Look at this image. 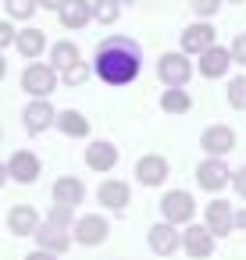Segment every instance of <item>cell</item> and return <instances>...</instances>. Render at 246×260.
<instances>
[{
  "instance_id": "6da1fadb",
  "label": "cell",
  "mask_w": 246,
  "mask_h": 260,
  "mask_svg": "<svg viewBox=\"0 0 246 260\" xmlns=\"http://www.w3.org/2000/svg\"><path fill=\"white\" fill-rule=\"evenodd\" d=\"M139 47L129 40V36H111L97 47V61H93V72L107 82V86H129L136 82L139 75Z\"/></svg>"
},
{
  "instance_id": "7a4b0ae2",
  "label": "cell",
  "mask_w": 246,
  "mask_h": 260,
  "mask_svg": "<svg viewBox=\"0 0 246 260\" xmlns=\"http://www.w3.org/2000/svg\"><path fill=\"white\" fill-rule=\"evenodd\" d=\"M193 72H196L193 61H189V54H182V50H175V54H161V61H157V75H161V82H168L171 89L189 86Z\"/></svg>"
},
{
  "instance_id": "3957f363",
  "label": "cell",
  "mask_w": 246,
  "mask_h": 260,
  "mask_svg": "<svg viewBox=\"0 0 246 260\" xmlns=\"http://www.w3.org/2000/svg\"><path fill=\"white\" fill-rule=\"evenodd\" d=\"M22 89L33 96V100H47L54 89H57V72L43 61H33L25 72H22Z\"/></svg>"
},
{
  "instance_id": "277c9868",
  "label": "cell",
  "mask_w": 246,
  "mask_h": 260,
  "mask_svg": "<svg viewBox=\"0 0 246 260\" xmlns=\"http://www.w3.org/2000/svg\"><path fill=\"white\" fill-rule=\"evenodd\" d=\"M193 214H196V200L186 189H171L161 196V217L168 224H193Z\"/></svg>"
},
{
  "instance_id": "5b68a950",
  "label": "cell",
  "mask_w": 246,
  "mask_h": 260,
  "mask_svg": "<svg viewBox=\"0 0 246 260\" xmlns=\"http://www.w3.org/2000/svg\"><path fill=\"white\" fill-rule=\"evenodd\" d=\"M72 235H75V242H82V246H100V242H107V235H111V221H107L104 214H86V217H79V221L72 224Z\"/></svg>"
},
{
  "instance_id": "8992f818",
  "label": "cell",
  "mask_w": 246,
  "mask_h": 260,
  "mask_svg": "<svg viewBox=\"0 0 246 260\" xmlns=\"http://www.w3.org/2000/svg\"><path fill=\"white\" fill-rule=\"evenodd\" d=\"M196 182H200V189H207V192H221V189L232 182V171L225 168L221 157H207V160L196 168Z\"/></svg>"
},
{
  "instance_id": "52a82bcc",
  "label": "cell",
  "mask_w": 246,
  "mask_h": 260,
  "mask_svg": "<svg viewBox=\"0 0 246 260\" xmlns=\"http://www.w3.org/2000/svg\"><path fill=\"white\" fill-rule=\"evenodd\" d=\"M22 121H25V132L40 136V132H47L57 121V111L50 107V100H29L25 111H22Z\"/></svg>"
},
{
  "instance_id": "ba28073f",
  "label": "cell",
  "mask_w": 246,
  "mask_h": 260,
  "mask_svg": "<svg viewBox=\"0 0 246 260\" xmlns=\"http://www.w3.org/2000/svg\"><path fill=\"white\" fill-rule=\"evenodd\" d=\"M8 175L11 182H22V185H33L40 178V157L33 150H15L11 160H8Z\"/></svg>"
},
{
  "instance_id": "9c48e42d",
  "label": "cell",
  "mask_w": 246,
  "mask_h": 260,
  "mask_svg": "<svg viewBox=\"0 0 246 260\" xmlns=\"http://www.w3.org/2000/svg\"><path fill=\"white\" fill-rule=\"evenodd\" d=\"M182 249H186L193 260H207V256L214 253V235H210V228H207V224H189V228L182 232Z\"/></svg>"
},
{
  "instance_id": "30bf717a",
  "label": "cell",
  "mask_w": 246,
  "mask_h": 260,
  "mask_svg": "<svg viewBox=\"0 0 246 260\" xmlns=\"http://www.w3.org/2000/svg\"><path fill=\"white\" fill-rule=\"evenodd\" d=\"M200 146H203L207 157H225L228 150H235V132L228 125H210V128H203Z\"/></svg>"
},
{
  "instance_id": "8fae6325",
  "label": "cell",
  "mask_w": 246,
  "mask_h": 260,
  "mask_svg": "<svg viewBox=\"0 0 246 260\" xmlns=\"http://www.w3.org/2000/svg\"><path fill=\"white\" fill-rule=\"evenodd\" d=\"M146 242H150V249H153L157 256H171V253L182 246V235L175 232V224L161 221V224H153V228L146 232Z\"/></svg>"
},
{
  "instance_id": "7c38bea8",
  "label": "cell",
  "mask_w": 246,
  "mask_h": 260,
  "mask_svg": "<svg viewBox=\"0 0 246 260\" xmlns=\"http://www.w3.org/2000/svg\"><path fill=\"white\" fill-rule=\"evenodd\" d=\"M203 224L210 228V235H228V232L235 228V214H232V207H228L225 200H214V203H207Z\"/></svg>"
},
{
  "instance_id": "4fadbf2b",
  "label": "cell",
  "mask_w": 246,
  "mask_h": 260,
  "mask_svg": "<svg viewBox=\"0 0 246 260\" xmlns=\"http://www.w3.org/2000/svg\"><path fill=\"white\" fill-rule=\"evenodd\" d=\"M36 228H40V214L29 207V203H18V207H11L8 210V232L11 235H36Z\"/></svg>"
},
{
  "instance_id": "5bb4252c",
  "label": "cell",
  "mask_w": 246,
  "mask_h": 260,
  "mask_svg": "<svg viewBox=\"0 0 246 260\" xmlns=\"http://www.w3.org/2000/svg\"><path fill=\"white\" fill-rule=\"evenodd\" d=\"M228 64H232V54H228L225 47H210V50H203V54H200L196 72H200L203 79H221V75L228 72Z\"/></svg>"
},
{
  "instance_id": "9a60e30c",
  "label": "cell",
  "mask_w": 246,
  "mask_h": 260,
  "mask_svg": "<svg viewBox=\"0 0 246 260\" xmlns=\"http://www.w3.org/2000/svg\"><path fill=\"white\" fill-rule=\"evenodd\" d=\"M82 200H86V185H82V178H75V175H61V178L54 182V203L75 210V203H82Z\"/></svg>"
},
{
  "instance_id": "2e32d148",
  "label": "cell",
  "mask_w": 246,
  "mask_h": 260,
  "mask_svg": "<svg viewBox=\"0 0 246 260\" xmlns=\"http://www.w3.org/2000/svg\"><path fill=\"white\" fill-rule=\"evenodd\" d=\"M36 242H40V249H47V253H57V256H61V253L72 246V232H68V228H57V224H50V221H47V224H40V228H36Z\"/></svg>"
},
{
  "instance_id": "e0dca14e",
  "label": "cell",
  "mask_w": 246,
  "mask_h": 260,
  "mask_svg": "<svg viewBox=\"0 0 246 260\" xmlns=\"http://www.w3.org/2000/svg\"><path fill=\"white\" fill-rule=\"evenodd\" d=\"M118 164V146L114 143H89L86 146V168L89 171H111Z\"/></svg>"
},
{
  "instance_id": "ac0fdd59",
  "label": "cell",
  "mask_w": 246,
  "mask_h": 260,
  "mask_svg": "<svg viewBox=\"0 0 246 260\" xmlns=\"http://www.w3.org/2000/svg\"><path fill=\"white\" fill-rule=\"evenodd\" d=\"M136 178H139L143 185H161V182L168 178V160H164L161 153H146V157H139V164H136Z\"/></svg>"
},
{
  "instance_id": "d6986e66",
  "label": "cell",
  "mask_w": 246,
  "mask_h": 260,
  "mask_svg": "<svg viewBox=\"0 0 246 260\" xmlns=\"http://www.w3.org/2000/svg\"><path fill=\"white\" fill-rule=\"evenodd\" d=\"M210 47H214V29H210L207 22L189 25V29L182 32V54H203V50H210Z\"/></svg>"
},
{
  "instance_id": "ffe728a7",
  "label": "cell",
  "mask_w": 246,
  "mask_h": 260,
  "mask_svg": "<svg viewBox=\"0 0 246 260\" xmlns=\"http://www.w3.org/2000/svg\"><path fill=\"white\" fill-rule=\"evenodd\" d=\"M65 29H82L93 18V0H65V8L57 11Z\"/></svg>"
},
{
  "instance_id": "44dd1931",
  "label": "cell",
  "mask_w": 246,
  "mask_h": 260,
  "mask_svg": "<svg viewBox=\"0 0 246 260\" xmlns=\"http://www.w3.org/2000/svg\"><path fill=\"white\" fill-rule=\"evenodd\" d=\"M15 47H18V54H22L25 61H36V57L47 50V32H43V29H22V32L15 36Z\"/></svg>"
},
{
  "instance_id": "7402d4cb",
  "label": "cell",
  "mask_w": 246,
  "mask_h": 260,
  "mask_svg": "<svg viewBox=\"0 0 246 260\" xmlns=\"http://www.w3.org/2000/svg\"><path fill=\"white\" fill-rule=\"evenodd\" d=\"M129 185L125 182H118V178H111V182H104L100 189H97V200L107 207V210H125L129 207Z\"/></svg>"
},
{
  "instance_id": "603a6c76",
  "label": "cell",
  "mask_w": 246,
  "mask_h": 260,
  "mask_svg": "<svg viewBox=\"0 0 246 260\" xmlns=\"http://www.w3.org/2000/svg\"><path fill=\"white\" fill-rule=\"evenodd\" d=\"M82 57H79V47L72 43V40H61V43H54L50 47V68L54 72H68L72 64H79Z\"/></svg>"
},
{
  "instance_id": "cb8c5ba5",
  "label": "cell",
  "mask_w": 246,
  "mask_h": 260,
  "mask_svg": "<svg viewBox=\"0 0 246 260\" xmlns=\"http://www.w3.org/2000/svg\"><path fill=\"white\" fill-rule=\"evenodd\" d=\"M65 136H72V139H82V136H89V121L79 114V111H57V121H54Z\"/></svg>"
},
{
  "instance_id": "d4e9b609",
  "label": "cell",
  "mask_w": 246,
  "mask_h": 260,
  "mask_svg": "<svg viewBox=\"0 0 246 260\" xmlns=\"http://www.w3.org/2000/svg\"><path fill=\"white\" fill-rule=\"evenodd\" d=\"M189 107H193V100L186 89H168L161 96V111H168V114H189Z\"/></svg>"
},
{
  "instance_id": "484cf974",
  "label": "cell",
  "mask_w": 246,
  "mask_h": 260,
  "mask_svg": "<svg viewBox=\"0 0 246 260\" xmlns=\"http://www.w3.org/2000/svg\"><path fill=\"white\" fill-rule=\"evenodd\" d=\"M118 15H121V4H118V0H93V18H97L100 25H114Z\"/></svg>"
},
{
  "instance_id": "4316f807",
  "label": "cell",
  "mask_w": 246,
  "mask_h": 260,
  "mask_svg": "<svg viewBox=\"0 0 246 260\" xmlns=\"http://www.w3.org/2000/svg\"><path fill=\"white\" fill-rule=\"evenodd\" d=\"M228 104L235 111H246V75H239V79L228 82Z\"/></svg>"
},
{
  "instance_id": "83f0119b",
  "label": "cell",
  "mask_w": 246,
  "mask_h": 260,
  "mask_svg": "<svg viewBox=\"0 0 246 260\" xmlns=\"http://www.w3.org/2000/svg\"><path fill=\"white\" fill-rule=\"evenodd\" d=\"M36 0H8V15L11 18H18V22H25V18H33L36 15Z\"/></svg>"
},
{
  "instance_id": "f1b7e54d",
  "label": "cell",
  "mask_w": 246,
  "mask_h": 260,
  "mask_svg": "<svg viewBox=\"0 0 246 260\" xmlns=\"http://www.w3.org/2000/svg\"><path fill=\"white\" fill-rule=\"evenodd\" d=\"M61 79H65V86H72V89H75V86H82V82L89 79V64H82V61H79V64H72L68 72H61Z\"/></svg>"
},
{
  "instance_id": "f546056e",
  "label": "cell",
  "mask_w": 246,
  "mask_h": 260,
  "mask_svg": "<svg viewBox=\"0 0 246 260\" xmlns=\"http://www.w3.org/2000/svg\"><path fill=\"white\" fill-rule=\"evenodd\" d=\"M47 221H50V224H57V228H68V232H72V224H75V221H72V207H61V203L47 214Z\"/></svg>"
},
{
  "instance_id": "4dcf8cb0",
  "label": "cell",
  "mask_w": 246,
  "mask_h": 260,
  "mask_svg": "<svg viewBox=\"0 0 246 260\" xmlns=\"http://www.w3.org/2000/svg\"><path fill=\"white\" fill-rule=\"evenodd\" d=\"M189 8L200 15V18H210V15H218V8H221V0H189Z\"/></svg>"
},
{
  "instance_id": "1f68e13d",
  "label": "cell",
  "mask_w": 246,
  "mask_h": 260,
  "mask_svg": "<svg viewBox=\"0 0 246 260\" xmlns=\"http://www.w3.org/2000/svg\"><path fill=\"white\" fill-rule=\"evenodd\" d=\"M228 54H232V64H242L246 68V32L235 36V43L228 47Z\"/></svg>"
},
{
  "instance_id": "d6a6232c",
  "label": "cell",
  "mask_w": 246,
  "mask_h": 260,
  "mask_svg": "<svg viewBox=\"0 0 246 260\" xmlns=\"http://www.w3.org/2000/svg\"><path fill=\"white\" fill-rule=\"evenodd\" d=\"M15 25L11 22H0V50H4V47H15Z\"/></svg>"
},
{
  "instance_id": "836d02e7",
  "label": "cell",
  "mask_w": 246,
  "mask_h": 260,
  "mask_svg": "<svg viewBox=\"0 0 246 260\" xmlns=\"http://www.w3.org/2000/svg\"><path fill=\"white\" fill-rule=\"evenodd\" d=\"M232 185H235V192L246 200V164H242L239 171H232Z\"/></svg>"
},
{
  "instance_id": "e575fe53",
  "label": "cell",
  "mask_w": 246,
  "mask_h": 260,
  "mask_svg": "<svg viewBox=\"0 0 246 260\" xmlns=\"http://www.w3.org/2000/svg\"><path fill=\"white\" fill-rule=\"evenodd\" d=\"M25 260H57V253H47V249H33Z\"/></svg>"
},
{
  "instance_id": "d590c367",
  "label": "cell",
  "mask_w": 246,
  "mask_h": 260,
  "mask_svg": "<svg viewBox=\"0 0 246 260\" xmlns=\"http://www.w3.org/2000/svg\"><path fill=\"white\" fill-rule=\"evenodd\" d=\"M40 8H47V11H61L65 8V0H36Z\"/></svg>"
},
{
  "instance_id": "8d00e7d4",
  "label": "cell",
  "mask_w": 246,
  "mask_h": 260,
  "mask_svg": "<svg viewBox=\"0 0 246 260\" xmlns=\"http://www.w3.org/2000/svg\"><path fill=\"white\" fill-rule=\"evenodd\" d=\"M8 178H11V175H8V164H4V160H0V189H4V185H8Z\"/></svg>"
},
{
  "instance_id": "74e56055",
  "label": "cell",
  "mask_w": 246,
  "mask_h": 260,
  "mask_svg": "<svg viewBox=\"0 0 246 260\" xmlns=\"http://www.w3.org/2000/svg\"><path fill=\"white\" fill-rule=\"evenodd\" d=\"M235 228H242V232H246V207L235 214Z\"/></svg>"
},
{
  "instance_id": "f35d334b",
  "label": "cell",
  "mask_w": 246,
  "mask_h": 260,
  "mask_svg": "<svg viewBox=\"0 0 246 260\" xmlns=\"http://www.w3.org/2000/svg\"><path fill=\"white\" fill-rule=\"evenodd\" d=\"M4 75H8V61H4V57H0V79H4Z\"/></svg>"
},
{
  "instance_id": "ab89813d",
  "label": "cell",
  "mask_w": 246,
  "mask_h": 260,
  "mask_svg": "<svg viewBox=\"0 0 246 260\" xmlns=\"http://www.w3.org/2000/svg\"><path fill=\"white\" fill-rule=\"evenodd\" d=\"M118 4H136V0H118Z\"/></svg>"
},
{
  "instance_id": "60d3db41",
  "label": "cell",
  "mask_w": 246,
  "mask_h": 260,
  "mask_svg": "<svg viewBox=\"0 0 246 260\" xmlns=\"http://www.w3.org/2000/svg\"><path fill=\"white\" fill-rule=\"evenodd\" d=\"M228 4H242V0H228Z\"/></svg>"
}]
</instances>
